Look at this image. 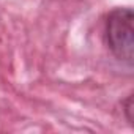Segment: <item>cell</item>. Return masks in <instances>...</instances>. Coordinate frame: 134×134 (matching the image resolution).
<instances>
[{
	"label": "cell",
	"mask_w": 134,
	"mask_h": 134,
	"mask_svg": "<svg viewBox=\"0 0 134 134\" xmlns=\"http://www.w3.org/2000/svg\"><path fill=\"white\" fill-rule=\"evenodd\" d=\"M106 44L112 55L132 66L134 63V11L132 8H114L106 16L104 22Z\"/></svg>",
	"instance_id": "cell-1"
},
{
	"label": "cell",
	"mask_w": 134,
	"mask_h": 134,
	"mask_svg": "<svg viewBox=\"0 0 134 134\" xmlns=\"http://www.w3.org/2000/svg\"><path fill=\"white\" fill-rule=\"evenodd\" d=\"M123 106V112H125V118L129 123V126H134V95L129 93L126 96V99L121 103Z\"/></svg>",
	"instance_id": "cell-2"
}]
</instances>
